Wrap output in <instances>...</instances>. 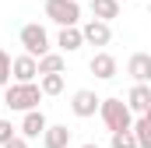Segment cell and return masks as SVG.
Returning a JSON list of instances; mask_svg holds the SVG:
<instances>
[{
	"instance_id": "cell-1",
	"label": "cell",
	"mask_w": 151,
	"mask_h": 148,
	"mask_svg": "<svg viewBox=\"0 0 151 148\" xmlns=\"http://www.w3.org/2000/svg\"><path fill=\"white\" fill-rule=\"evenodd\" d=\"M99 116H102V123H106V131H109V134L134 131V113H130V106H127L123 99H102Z\"/></svg>"
},
{
	"instance_id": "cell-22",
	"label": "cell",
	"mask_w": 151,
	"mask_h": 148,
	"mask_svg": "<svg viewBox=\"0 0 151 148\" xmlns=\"http://www.w3.org/2000/svg\"><path fill=\"white\" fill-rule=\"evenodd\" d=\"M81 148H99V145H95V141H88V145H81Z\"/></svg>"
},
{
	"instance_id": "cell-5",
	"label": "cell",
	"mask_w": 151,
	"mask_h": 148,
	"mask_svg": "<svg viewBox=\"0 0 151 148\" xmlns=\"http://www.w3.org/2000/svg\"><path fill=\"white\" fill-rule=\"evenodd\" d=\"M99 110H102V99H99L91 88H77L74 95H70V113H74V116H81V120L95 116Z\"/></svg>"
},
{
	"instance_id": "cell-7",
	"label": "cell",
	"mask_w": 151,
	"mask_h": 148,
	"mask_svg": "<svg viewBox=\"0 0 151 148\" xmlns=\"http://www.w3.org/2000/svg\"><path fill=\"white\" fill-rule=\"evenodd\" d=\"M11 74H14V85H32V81L39 78V60L28 57V53H21V57H14Z\"/></svg>"
},
{
	"instance_id": "cell-9",
	"label": "cell",
	"mask_w": 151,
	"mask_h": 148,
	"mask_svg": "<svg viewBox=\"0 0 151 148\" xmlns=\"http://www.w3.org/2000/svg\"><path fill=\"white\" fill-rule=\"evenodd\" d=\"M127 74L134 78V85H151V53H134L127 60Z\"/></svg>"
},
{
	"instance_id": "cell-11",
	"label": "cell",
	"mask_w": 151,
	"mask_h": 148,
	"mask_svg": "<svg viewBox=\"0 0 151 148\" xmlns=\"http://www.w3.org/2000/svg\"><path fill=\"white\" fill-rule=\"evenodd\" d=\"M46 127H49V120L42 116V110H32V113H25V120H21V138H42Z\"/></svg>"
},
{
	"instance_id": "cell-14",
	"label": "cell",
	"mask_w": 151,
	"mask_h": 148,
	"mask_svg": "<svg viewBox=\"0 0 151 148\" xmlns=\"http://www.w3.org/2000/svg\"><path fill=\"white\" fill-rule=\"evenodd\" d=\"M91 14L109 25L113 18H119V0H91Z\"/></svg>"
},
{
	"instance_id": "cell-24",
	"label": "cell",
	"mask_w": 151,
	"mask_h": 148,
	"mask_svg": "<svg viewBox=\"0 0 151 148\" xmlns=\"http://www.w3.org/2000/svg\"><path fill=\"white\" fill-rule=\"evenodd\" d=\"M148 14H151V0H148Z\"/></svg>"
},
{
	"instance_id": "cell-12",
	"label": "cell",
	"mask_w": 151,
	"mask_h": 148,
	"mask_svg": "<svg viewBox=\"0 0 151 148\" xmlns=\"http://www.w3.org/2000/svg\"><path fill=\"white\" fill-rule=\"evenodd\" d=\"M70 145V131L67 123H49L46 134H42V148H67Z\"/></svg>"
},
{
	"instance_id": "cell-2",
	"label": "cell",
	"mask_w": 151,
	"mask_h": 148,
	"mask_svg": "<svg viewBox=\"0 0 151 148\" xmlns=\"http://www.w3.org/2000/svg\"><path fill=\"white\" fill-rule=\"evenodd\" d=\"M4 102H7V110L32 113V110H39V102H42V88H39L35 81H32V85H7Z\"/></svg>"
},
{
	"instance_id": "cell-13",
	"label": "cell",
	"mask_w": 151,
	"mask_h": 148,
	"mask_svg": "<svg viewBox=\"0 0 151 148\" xmlns=\"http://www.w3.org/2000/svg\"><path fill=\"white\" fill-rule=\"evenodd\" d=\"M56 46H60L63 53H77V49L84 46V36H81V28H60V36H56Z\"/></svg>"
},
{
	"instance_id": "cell-10",
	"label": "cell",
	"mask_w": 151,
	"mask_h": 148,
	"mask_svg": "<svg viewBox=\"0 0 151 148\" xmlns=\"http://www.w3.org/2000/svg\"><path fill=\"white\" fill-rule=\"evenodd\" d=\"M127 106H130V113L144 116V113L151 110V85H134L130 95H127Z\"/></svg>"
},
{
	"instance_id": "cell-18",
	"label": "cell",
	"mask_w": 151,
	"mask_h": 148,
	"mask_svg": "<svg viewBox=\"0 0 151 148\" xmlns=\"http://www.w3.org/2000/svg\"><path fill=\"white\" fill-rule=\"evenodd\" d=\"M11 67H14L11 53H4V49H0V85H4V88H7V85H11V78H14V74H11Z\"/></svg>"
},
{
	"instance_id": "cell-8",
	"label": "cell",
	"mask_w": 151,
	"mask_h": 148,
	"mask_svg": "<svg viewBox=\"0 0 151 148\" xmlns=\"http://www.w3.org/2000/svg\"><path fill=\"white\" fill-rule=\"evenodd\" d=\"M81 36L88 46H109V39H113V28L106 25V21H99V18H91V21H84L81 25Z\"/></svg>"
},
{
	"instance_id": "cell-16",
	"label": "cell",
	"mask_w": 151,
	"mask_h": 148,
	"mask_svg": "<svg viewBox=\"0 0 151 148\" xmlns=\"http://www.w3.org/2000/svg\"><path fill=\"white\" fill-rule=\"evenodd\" d=\"M134 138H137V148H151V120L148 116L134 120Z\"/></svg>"
},
{
	"instance_id": "cell-19",
	"label": "cell",
	"mask_w": 151,
	"mask_h": 148,
	"mask_svg": "<svg viewBox=\"0 0 151 148\" xmlns=\"http://www.w3.org/2000/svg\"><path fill=\"white\" fill-rule=\"evenodd\" d=\"M113 148H137L134 131H119V134H113Z\"/></svg>"
},
{
	"instance_id": "cell-20",
	"label": "cell",
	"mask_w": 151,
	"mask_h": 148,
	"mask_svg": "<svg viewBox=\"0 0 151 148\" xmlns=\"http://www.w3.org/2000/svg\"><path fill=\"white\" fill-rule=\"evenodd\" d=\"M18 134H14V127H11V120H0V148L7 145V141H14Z\"/></svg>"
},
{
	"instance_id": "cell-4",
	"label": "cell",
	"mask_w": 151,
	"mask_h": 148,
	"mask_svg": "<svg viewBox=\"0 0 151 148\" xmlns=\"http://www.w3.org/2000/svg\"><path fill=\"white\" fill-rule=\"evenodd\" d=\"M18 39H21L25 53H28V57H35V60H42L46 53H53V49H49V36H46V28H42L39 21H32V25H25V28L18 32Z\"/></svg>"
},
{
	"instance_id": "cell-3",
	"label": "cell",
	"mask_w": 151,
	"mask_h": 148,
	"mask_svg": "<svg viewBox=\"0 0 151 148\" xmlns=\"http://www.w3.org/2000/svg\"><path fill=\"white\" fill-rule=\"evenodd\" d=\"M46 18L60 28H77L81 7H77V0H46Z\"/></svg>"
},
{
	"instance_id": "cell-17",
	"label": "cell",
	"mask_w": 151,
	"mask_h": 148,
	"mask_svg": "<svg viewBox=\"0 0 151 148\" xmlns=\"http://www.w3.org/2000/svg\"><path fill=\"white\" fill-rule=\"evenodd\" d=\"M39 88H42V95H60L63 92V74H42Z\"/></svg>"
},
{
	"instance_id": "cell-25",
	"label": "cell",
	"mask_w": 151,
	"mask_h": 148,
	"mask_svg": "<svg viewBox=\"0 0 151 148\" xmlns=\"http://www.w3.org/2000/svg\"><path fill=\"white\" fill-rule=\"evenodd\" d=\"M119 4H127V0H119Z\"/></svg>"
},
{
	"instance_id": "cell-6",
	"label": "cell",
	"mask_w": 151,
	"mask_h": 148,
	"mask_svg": "<svg viewBox=\"0 0 151 148\" xmlns=\"http://www.w3.org/2000/svg\"><path fill=\"white\" fill-rule=\"evenodd\" d=\"M88 71L95 74L99 81H113L116 71H119V64H116V57H113V53H106V49H102V53H95V57L88 60Z\"/></svg>"
},
{
	"instance_id": "cell-21",
	"label": "cell",
	"mask_w": 151,
	"mask_h": 148,
	"mask_svg": "<svg viewBox=\"0 0 151 148\" xmlns=\"http://www.w3.org/2000/svg\"><path fill=\"white\" fill-rule=\"evenodd\" d=\"M4 148H28V138H21V134H18L14 141H7V145H4Z\"/></svg>"
},
{
	"instance_id": "cell-15",
	"label": "cell",
	"mask_w": 151,
	"mask_h": 148,
	"mask_svg": "<svg viewBox=\"0 0 151 148\" xmlns=\"http://www.w3.org/2000/svg\"><path fill=\"white\" fill-rule=\"evenodd\" d=\"M63 67H67L63 53H46V57L39 60V78H42V74H63Z\"/></svg>"
},
{
	"instance_id": "cell-23",
	"label": "cell",
	"mask_w": 151,
	"mask_h": 148,
	"mask_svg": "<svg viewBox=\"0 0 151 148\" xmlns=\"http://www.w3.org/2000/svg\"><path fill=\"white\" fill-rule=\"evenodd\" d=\"M144 116H148V120H151V110H148V113H144Z\"/></svg>"
}]
</instances>
